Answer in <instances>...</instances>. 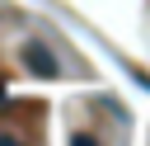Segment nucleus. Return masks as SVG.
Returning <instances> with one entry per match:
<instances>
[{"mask_svg": "<svg viewBox=\"0 0 150 146\" xmlns=\"http://www.w3.org/2000/svg\"><path fill=\"white\" fill-rule=\"evenodd\" d=\"M23 61H28V71H33V75H42V80H52V75L61 71V66H56V57H52L42 42H23Z\"/></svg>", "mask_w": 150, "mask_h": 146, "instance_id": "nucleus-1", "label": "nucleus"}, {"mask_svg": "<svg viewBox=\"0 0 150 146\" xmlns=\"http://www.w3.org/2000/svg\"><path fill=\"white\" fill-rule=\"evenodd\" d=\"M70 146H98V141H94L89 132H75V137H70Z\"/></svg>", "mask_w": 150, "mask_h": 146, "instance_id": "nucleus-2", "label": "nucleus"}, {"mask_svg": "<svg viewBox=\"0 0 150 146\" xmlns=\"http://www.w3.org/2000/svg\"><path fill=\"white\" fill-rule=\"evenodd\" d=\"M0 146H19V137H9V132H0Z\"/></svg>", "mask_w": 150, "mask_h": 146, "instance_id": "nucleus-3", "label": "nucleus"}]
</instances>
